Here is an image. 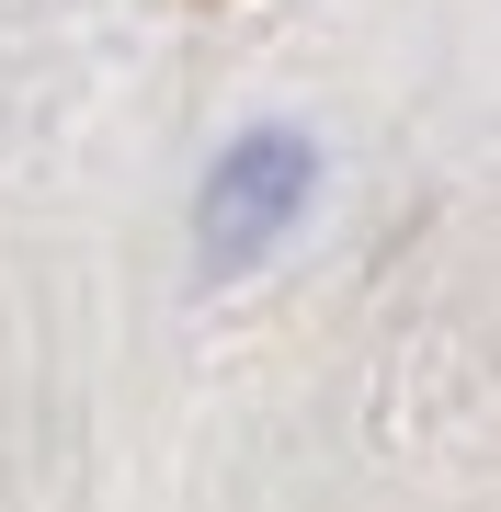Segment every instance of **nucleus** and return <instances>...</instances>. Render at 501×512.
Returning a JSON list of instances; mask_svg holds the SVG:
<instances>
[{"label":"nucleus","instance_id":"f257e3e1","mask_svg":"<svg viewBox=\"0 0 501 512\" xmlns=\"http://www.w3.org/2000/svg\"><path fill=\"white\" fill-rule=\"evenodd\" d=\"M308 194H319L308 137H240V148L217 160V183H205V217H194L205 274H251V262L308 217Z\"/></svg>","mask_w":501,"mask_h":512}]
</instances>
